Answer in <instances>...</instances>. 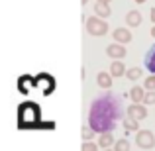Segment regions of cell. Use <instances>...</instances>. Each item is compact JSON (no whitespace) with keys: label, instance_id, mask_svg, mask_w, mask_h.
<instances>
[{"label":"cell","instance_id":"8fae6325","mask_svg":"<svg viewBox=\"0 0 155 151\" xmlns=\"http://www.w3.org/2000/svg\"><path fill=\"white\" fill-rule=\"evenodd\" d=\"M114 143H116V140H114L112 132H104V133H100V137H98V145H100L102 149H108V147H112Z\"/></svg>","mask_w":155,"mask_h":151},{"label":"cell","instance_id":"5b68a950","mask_svg":"<svg viewBox=\"0 0 155 151\" xmlns=\"http://www.w3.org/2000/svg\"><path fill=\"white\" fill-rule=\"evenodd\" d=\"M112 38H114V41H118V43H130L134 39V35L128 28H116V30L112 31Z\"/></svg>","mask_w":155,"mask_h":151},{"label":"cell","instance_id":"d6986e66","mask_svg":"<svg viewBox=\"0 0 155 151\" xmlns=\"http://www.w3.org/2000/svg\"><path fill=\"white\" fill-rule=\"evenodd\" d=\"M98 147H100V145L98 143H94V141H84V143H83V147H81V151H98Z\"/></svg>","mask_w":155,"mask_h":151},{"label":"cell","instance_id":"277c9868","mask_svg":"<svg viewBox=\"0 0 155 151\" xmlns=\"http://www.w3.org/2000/svg\"><path fill=\"white\" fill-rule=\"evenodd\" d=\"M126 114H128L130 118H136V120H145L147 118V104H130L128 108H126Z\"/></svg>","mask_w":155,"mask_h":151},{"label":"cell","instance_id":"52a82bcc","mask_svg":"<svg viewBox=\"0 0 155 151\" xmlns=\"http://www.w3.org/2000/svg\"><path fill=\"white\" fill-rule=\"evenodd\" d=\"M112 73H106V71H100L98 75H96V83H98L100 88H104V90H110L112 88Z\"/></svg>","mask_w":155,"mask_h":151},{"label":"cell","instance_id":"3957f363","mask_svg":"<svg viewBox=\"0 0 155 151\" xmlns=\"http://www.w3.org/2000/svg\"><path fill=\"white\" fill-rule=\"evenodd\" d=\"M136 143L141 149H153L155 147V136L149 130H140L136 132Z\"/></svg>","mask_w":155,"mask_h":151},{"label":"cell","instance_id":"5bb4252c","mask_svg":"<svg viewBox=\"0 0 155 151\" xmlns=\"http://www.w3.org/2000/svg\"><path fill=\"white\" fill-rule=\"evenodd\" d=\"M124 130H126V133L128 132H140V120L128 116V120H124Z\"/></svg>","mask_w":155,"mask_h":151},{"label":"cell","instance_id":"7402d4cb","mask_svg":"<svg viewBox=\"0 0 155 151\" xmlns=\"http://www.w3.org/2000/svg\"><path fill=\"white\" fill-rule=\"evenodd\" d=\"M151 38H155V24H153V28H151Z\"/></svg>","mask_w":155,"mask_h":151},{"label":"cell","instance_id":"484cf974","mask_svg":"<svg viewBox=\"0 0 155 151\" xmlns=\"http://www.w3.org/2000/svg\"><path fill=\"white\" fill-rule=\"evenodd\" d=\"M104 151H114V149H110V147H108V149H104Z\"/></svg>","mask_w":155,"mask_h":151},{"label":"cell","instance_id":"ffe728a7","mask_svg":"<svg viewBox=\"0 0 155 151\" xmlns=\"http://www.w3.org/2000/svg\"><path fill=\"white\" fill-rule=\"evenodd\" d=\"M143 104H147V106H151V104H155V90H147V92H145V98H143Z\"/></svg>","mask_w":155,"mask_h":151},{"label":"cell","instance_id":"ac0fdd59","mask_svg":"<svg viewBox=\"0 0 155 151\" xmlns=\"http://www.w3.org/2000/svg\"><path fill=\"white\" fill-rule=\"evenodd\" d=\"M143 87L147 88V90H155V75L151 73L149 77H145V80H143Z\"/></svg>","mask_w":155,"mask_h":151},{"label":"cell","instance_id":"30bf717a","mask_svg":"<svg viewBox=\"0 0 155 151\" xmlns=\"http://www.w3.org/2000/svg\"><path fill=\"white\" fill-rule=\"evenodd\" d=\"M110 73H112L114 79H116V77H124L126 75V65L122 63L120 59H114L112 65H110Z\"/></svg>","mask_w":155,"mask_h":151},{"label":"cell","instance_id":"7a4b0ae2","mask_svg":"<svg viewBox=\"0 0 155 151\" xmlns=\"http://www.w3.org/2000/svg\"><path fill=\"white\" fill-rule=\"evenodd\" d=\"M84 26H87V31L91 35H94V38H102V35L108 34V24L104 22V18H100V16H91V18H87V22H84Z\"/></svg>","mask_w":155,"mask_h":151},{"label":"cell","instance_id":"9a60e30c","mask_svg":"<svg viewBox=\"0 0 155 151\" xmlns=\"http://www.w3.org/2000/svg\"><path fill=\"white\" fill-rule=\"evenodd\" d=\"M130 149H132V145H130L128 137L116 140V143H114V151H130Z\"/></svg>","mask_w":155,"mask_h":151},{"label":"cell","instance_id":"44dd1931","mask_svg":"<svg viewBox=\"0 0 155 151\" xmlns=\"http://www.w3.org/2000/svg\"><path fill=\"white\" fill-rule=\"evenodd\" d=\"M149 18H151V22L155 24V8H151V12H149Z\"/></svg>","mask_w":155,"mask_h":151},{"label":"cell","instance_id":"9c48e42d","mask_svg":"<svg viewBox=\"0 0 155 151\" xmlns=\"http://www.w3.org/2000/svg\"><path fill=\"white\" fill-rule=\"evenodd\" d=\"M145 92H147V88H141V87H132V90H130V98L132 102H136V104H141L145 98Z\"/></svg>","mask_w":155,"mask_h":151},{"label":"cell","instance_id":"4fadbf2b","mask_svg":"<svg viewBox=\"0 0 155 151\" xmlns=\"http://www.w3.org/2000/svg\"><path fill=\"white\" fill-rule=\"evenodd\" d=\"M145 69H147L149 73H153V75H155V43L149 47L147 55H145Z\"/></svg>","mask_w":155,"mask_h":151},{"label":"cell","instance_id":"cb8c5ba5","mask_svg":"<svg viewBox=\"0 0 155 151\" xmlns=\"http://www.w3.org/2000/svg\"><path fill=\"white\" fill-rule=\"evenodd\" d=\"M134 2H137V4H143V2H145V0H134Z\"/></svg>","mask_w":155,"mask_h":151},{"label":"cell","instance_id":"2e32d148","mask_svg":"<svg viewBox=\"0 0 155 151\" xmlns=\"http://www.w3.org/2000/svg\"><path fill=\"white\" fill-rule=\"evenodd\" d=\"M140 77H141V69L140 67H132V69L126 71V79H130V80H137Z\"/></svg>","mask_w":155,"mask_h":151},{"label":"cell","instance_id":"7c38bea8","mask_svg":"<svg viewBox=\"0 0 155 151\" xmlns=\"http://www.w3.org/2000/svg\"><path fill=\"white\" fill-rule=\"evenodd\" d=\"M94 14L100 16V18H110V14H112L110 4L108 2H96L94 4Z\"/></svg>","mask_w":155,"mask_h":151},{"label":"cell","instance_id":"ba28073f","mask_svg":"<svg viewBox=\"0 0 155 151\" xmlns=\"http://www.w3.org/2000/svg\"><path fill=\"white\" fill-rule=\"evenodd\" d=\"M141 22H143V18H141V14L137 10H130L128 14H126V26L137 28V26H141Z\"/></svg>","mask_w":155,"mask_h":151},{"label":"cell","instance_id":"d4e9b609","mask_svg":"<svg viewBox=\"0 0 155 151\" xmlns=\"http://www.w3.org/2000/svg\"><path fill=\"white\" fill-rule=\"evenodd\" d=\"M88 2V0H81V4H83V6H84V4H87Z\"/></svg>","mask_w":155,"mask_h":151},{"label":"cell","instance_id":"8992f818","mask_svg":"<svg viewBox=\"0 0 155 151\" xmlns=\"http://www.w3.org/2000/svg\"><path fill=\"white\" fill-rule=\"evenodd\" d=\"M106 55L112 57V59H122V57H126V47L124 43H112V45L106 47Z\"/></svg>","mask_w":155,"mask_h":151},{"label":"cell","instance_id":"6da1fadb","mask_svg":"<svg viewBox=\"0 0 155 151\" xmlns=\"http://www.w3.org/2000/svg\"><path fill=\"white\" fill-rule=\"evenodd\" d=\"M122 118V100L112 90L104 92L102 96L94 98L88 108V126L96 133L114 132L118 120Z\"/></svg>","mask_w":155,"mask_h":151},{"label":"cell","instance_id":"603a6c76","mask_svg":"<svg viewBox=\"0 0 155 151\" xmlns=\"http://www.w3.org/2000/svg\"><path fill=\"white\" fill-rule=\"evenodd\" d=\"M96 2H108V4H110V2H112V0H96Z\"/></svg>","mask_w":155,"mask_h":151},{"label":"cell","instance_id":"e0dca14e","mask_svg":"<svg viewBox=\"0 0 155 151\" xmlns=\"http://www.w3.org/2000/svg\"><path fill=\"white\" fill-rule=\"evenodd\" d=\"M81 133H83V140H84V141H91L92 137H94V133H96V132L91 128V126H84V128H83V132H81Z\"/></svg>","mask_w":155,"mask_h":151}]
</instances>
